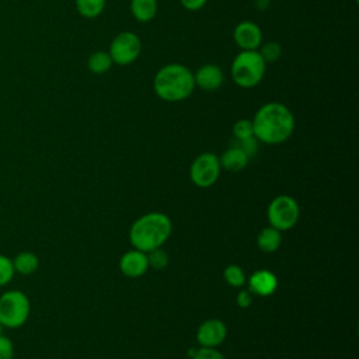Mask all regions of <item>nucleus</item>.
<instances>
[{
  "instance_id": "obj_1",
  "label": "nucleus",
  "mask_w": 359,
  "mask_h": 359,
  "mask_svg": "<svg viewBox=\"0 0 359 359\" xmlns=\"http://www.w3.org/2000/svg\"><path fill=\"white\" fill-rule=\"evenodd\" d=\"M251 121L254 137L266 144L283 143L294 130V116L292 111L285 104L276 101L259 107Z\"/></svg>"
},
{
  "instance_id": "obj_2",
  "label": "nucleus",
  "mask_w": 359,
  "mask_h": 359,
  "mask_svg": "<svg viewBox=\"0 0 359 359\" xmlns=\"http://www.w3.org/2000/svg\"><path fill=\"white\" fill-rule=\"evenodd\" d=\"M194 73L181 63H168L160 67L153 79L156 95L167 102H180L191 97L195 90Z\"/></svg>"
},
{
  "instance_id": "obj_3",
  "label": "nucleus",
  "mask_w": 359,
  "mask_h": 359,
  "mask_svg": "<svg viewBox=\"0 0 359 359\" xmlns=\"http://www.w3.org/2000/svg\"><path fill=\"white\" fill-rule=\"evenodd\" d=\"M171 220L167 215L151 212L140 216L129 230L130 244L143 252L160 248L171 234Z\"/></svg>"
},
{
  "instance_id": "obj_4",
  "label": "nucleus",
  "mask_w": 359,
  "mask_h": 359,
  "mask_svg": "<svg viewBox=\"0 0 359 359\" xmlns=\"http://www.w3.org/2000/svg\"><path fill=\"white\" fill-rule=\"evenodd\" d=\"M266 63L258 50H240L230 66L231 80L241 88H252L265 76Z\"/></svg>"
},
{
  "instance_id": "obj_5",
  "label": "nucleus",
  "mask_w": 359,
  "mask_h": 359,
  "mask_svg": "<svg viewBox=\"0 0 359 359\" xmlns=\"http://www.w3.org/2000/svg\"><path fill=\"white\" fill-rule=\"evenodd\" d=\"M31 314L28 296L18 289H8L0 294V324L3 328L22 327Z\"/></svg>"
},
{
  "instance_id": "obj_6",
  "label": "nucleus",
  "mask_w": 359,
  "mask_h": 359,
  "mask_svg": "<svg viewBox=\"0 0 359 359\" xmlns=\"http://www.w3.org/2000/svg\"><path fill=\"white\" fill-rule=\"evenodd\" d=\"M299 215V205L289 195L276 196L268 206V222L279 231L292 229L297 223Z\"/></svg>"
},
{
  "instance_id": "obj_7",
  "label": "nucleus",
  "mask_w": 359,
  "mask_h": 359,
  "mask_svg": "<svg viewBox=\"0 0 359 359\" xmlns=\"http://www.w3.org/2000/svg\"><path fill=\"white\" fill-rule=\"evenodd\" d=\"M142 52L140 38L132 31L119 32L111 42L108 53L114 63L126 66L133 63Z\"/></svg>"
},
{
  "instance_id": "obj_8",
  "label": "nucleus",
  "mask_w": 359,
  "mask_h": 359,
  "mask_svg": "<svg viewBox=\"0 0 359 359\" xmlns=\"http://www.w3.org/2000/svg\"><path fill=\"white\" fill-rule=\"evenodd\" d=\"M220 161L219 157L213 153H202L199 154L194 163L191 164L189 175L192 182L199 188L212 187L220 174Z\"/></svg>"
},
{
  "instance_id": "obj_9",
  "label": "nucleus",
  "mask_w": 359,
  "mask_h": 359,
  "mask_svg": "<svg viewBox=\"0 0 359 359\" xmlns=\"http://www.w3.org/2000/svg\"><path fill=\"white\" fill-rule=\"evenodd\" d=\"M233 39L241 50H258L262 43V31L252 21H241L233 31Z\"/></svg>"
},
{
  "instance_id": "obj_10",
  "label": "nucleus",
  "mask_w": 359,
  "mask_h": 359,
  "mask_svg": "<svg viewBox=\"0 0 359 359\" xmlns=\"http://www.w3.org/2000/svg\"><path fill=\"white\" fill-rule=\"evenodd\" d=\"M226 335H227V327L219 318H209L203 321L196 331V339L201 344V346H205V348L219 346L224 341Z\"/></svg>"
},
{
  "instance_id": "obj_11",
  "label": "nucleus",
  "mask_w": 359,
  "mask_h": 359,
  "mask_svg": "<svg viewBox=\"0 0 359 359\" xmlns=\"http://www.w3.org/2000/svg\"><path fill=\"white\" fill-rule=\"evenodd\" d=\"M194 80H195V86H198L203 91L212 93L220 88V86L223 84L224 76L222 69L217 65L206 63L194 73Z\"/></svg>"
},
{
  "instance_id": "obj_12",
  "label": "nucleus",
  "mask_w": 359,
  "mask_h": 359,
  "mask_svg": "<svg viewBox=\"0 0 359 359\" xmlns=\"http://www.w3.org/2000/svg\"><path fill=\"white\" fill-rule=\"evenodd\" d=\"M119 268H121L122 273L126 275L128 278H139L149 268L147 254L140 250H136V248L130 250L121 257Z\"/></svg>"
},
{
  "instance_id": "obj_13",
  "label": "nucleus",
  "mask_w": 359,
  "mask_h": 359,
  "mask_svg": "<svg viewBox=\"0 0 359 359\" xmlns=\"http://www.w3.org/2000/svg\"><path fill=\"white\" fill-rule=\"evenodd\" d=\"M278 279L268 269L255 271L248 279V290L258 296H269L276 290Z\"/></svg>"
},
{
  "instance_id": "obj_14",
  "label": "nucleus",
  "mask_w": 359,
  "mask_h": 359,
  "mask_svg": "<svg viewBox=\"0 0 359 359\" xmlns=\"http://www.w3.org/2000/svg\"><path fill=\"white\" fill-rule=\"evenodd\" d=\"M219 161H220V167H223L224 170L237 172L247 165L248 156L237 146H231L222 154V157H219Z\"/></svg>"
},
{
  "instance_id": "obj_15",
  "label": "nucleus",
  "mask_w": 359,
  "mask_h": 359,
  "mask_svg": "<svg viewBox=\"0 0 359 359\" xmlns=\"http://www.w3.org/2000/svg\"><path fill=\"white\" fill-rule=\"evenodd\" d=\"M130 14L139 22H149L157 14V0H130Z\"/></svg>"
},
{
  "instance_id": "obj_16",
  "label": "nucleus",
  "mask_w": 359,
  "mask_h": 359,
  "mask_svg": "<svg viewBox=\"0 0 359 359\" xmlns=\"http://www.w3.org/2000/svg\"><path fill=\"white\" fill-rule=\"evenodd\" d=\"M11 259H13V266L15 273L22 276H28L34 273L39 266V258L36 257V254L31 251H21Z\"/></svg>"
},
{
  "instance_id": "obj_17",
  "label": "nucleus",
  "mask_w": 359,
  "mask_h": 359,
  "mask_svg": "<svg viewBox=\"0 0 359 359\" xmlns=\"http://www.w3.org/2000/svg\"><path fill=\"white\" fill-rule=\"evenodd\" d=\"M280 241H282V236H280V231L276 230L275 227L269 226V227H265L259 231L258 237H257V245L258 248L262 251V252H273L279 248L280 245Z\"/></svg>"
},
{
  "instance_id": "obj_18",
  "label": "nucleus",
  "mask_w": 359,
  "mask_h": 359,
  "mask_svg": "<svg viewBox=\"0 0 359 359\" xmlns=\"http://www.w3.org/2000/svg\"><path fill=\"white\" fill-rule=\"evenodd\" d=\"M112 59L108 52L97 50L93 52L87 60V67L94 74H104L112 67Z\"/></svg>"
},
{
  "instance_id": "obj_19",
  "label": "nucleus",
  "mask_w": 359,
  "mask_h": 359,
  "mask_svg": "<svg viewBox=\"0 0 359 359\" xmlns=\"http://www.w3.org/2000/svg\"><path fill=\"white\" fill-rule=\"evenodd\" d=\"M107 0H74L76 10L84 18H95L105 8Z\"/></svg>"
},
{
  "instance_id": "obj_20",
  "label": "nucleus",
  "mask_w": 359,
  "mask_h": 359,
  "mask_svg": "<svg viewBox=\"0 0 359 359\" xmlns=\"http://www.w3.org/2000/svg\"><path fill=\"white\" fill-rule=\"evenodd\" d=\"M223 278L233 287H240L245 283L244 271L238 265H234V264H230V265L226 266V269L223 272Z\"/></svg>"
},
{
  "instance_id": "obj_21",
  "label": "nucleus",
  "mask_w": 359,
  "mask_h": 359,
  "mask_svg": "<svg viewBox=\"0 0 359 359\" xmlns=\"http://www.w3.org/2000/svg\"><path fill=\"white\" fill-rule=\"evenodd\" d=\"M15 271L13 266V259L4 254H0V287L7 286L14 279Z\"/></svg>"
},
{
  "instance_id": "obj_22",
  "label": "nucleus",
  "mask_w": 359,
  "mask_h": 359,
  "mask_svg": "<svg viewBox=\"0 0 359 359\" xmlns=\"http://www.w3.org/2000/svg\"><path fill=\"white\" fill-rule=\"evenodd\" d=\"M258 52L262 56V59L265 60V63H272V62H276L280 57L282 48L278 42L271 41V42L261 43V46L258 48Z\"/></svg>"
},
{
  "instance_id": "obj_23",
  "label": "nucleus",
  "mask_w": 359,
  "mask_h": 359,
  "mask_svg": "<svg viewBox=\"0 0 359 359\" xmlns=\"http://www.w3.org/2000/svg\"><path fill=\"white\" fill-rule=\"evenodd\" d=\"M233 136H234L237 140L252 137V136H254L252 121H251V119H238V121L233 125Z\"/></svg>"
},
{
  "instance_id": "obj_24",
  "label": "nucleus",
  "mask_w": 359,
  "mask_h": 359,
  "mask_svg": "<svg viewBox=\"0 0 359 359\" xmlns=\"http://www.w3.org/2000/svg\"><path fill=\"white\" fill-rule=\"evenodd\" d=\"M147 254V261H149V266L154 268V269H163L167 266L168 264V255L164 250L160 248H156V250H151Z\"/></svg>"
},
{
  "instance_id": "obj_25",
  "label": "nucleus",
  "mask_w": 359,
  "mask_h": 359,
  "mask_svg": "<svg viewBox=\"0 0 359 359\" xmlns=\"http://www.w3.org/2000/svg\"><path fill=\"white\" fill-rule=\"evenodd\" d=\"M0 359H14V344L3 332L0 334Z\"/></svg>"
},
{
  "instance_id": "obj_26",
  "label": "nucleus",
  "mask_w": 359,
  "mask_h": 359,
  "mask_svg": "<svg viewBox=\"0 0 359 359\" xmlns=\"http://www.w3.org/2000/svg\"><path fill=\"white\" fill-rule=\"evenodd\" d=\"M192 359H226V358L216 348L202 346L195 353H192Z\"/></svg>"
},
{
  "instance_id": "obj_27",
  "label": "nucleus",
  "mask_w": 359,
  "mask_h": 359,
  "mask_svg": "<svg viewBox=\"0 0 359 359\" xmlns=\"http://www.w3.org/2000/svg\"><path fill=\"white\" fill-rule=\"evenodd\" d=\"M234 146L241 149L250 158L257 150V139L254 136L248 137V139H241V140H237V144H234Z\"/></svg>"
},
{
  "instance_id": "obj_28",
  "label": "nucleus",
  "mask_w": 359,
  "mask_h": 359,
  "mask_svg": "<svg viewBox=\"0 0 359 359\" xmlns=\"http://www.w3.org/2000/svg\"><path fill=\"white\" fill-rule=\"evenodd\" d=\"M252 303V293L250 290H240L237 294V304L241 309H247Z\"/></svg>"
},
{
  "instance_id": "obj_29",
  "label": "nucleus",
  "mask_w": 359,
  "mask_h": 359,
  "mask_svg": "<svg viewBox=\"0 0 359 359\" xmlns=\"http://www.w3.org/2000/svg\"><path fill=\"white\" fill-rule=\"evenodd\" d=\"M208 0H180L181 6L188 11H198L201 10Z\"/></svg>"
},
{
  "instance_id": "obj_30",
  "label": "nucleus",
  "mask_w": 359,
  "mask_h": 359,
  "mask_svg": "<svg viewBox=\"0 0 359 359\" xmlns=\"http://www.w3.org/2000/svg\"><path fill=\"white\" fill-rule=\"evenodd\" d=\"M3 330H4V328H3V327H1V324H0V334L3 332Z\"/></svg>"
}]
</instances>
